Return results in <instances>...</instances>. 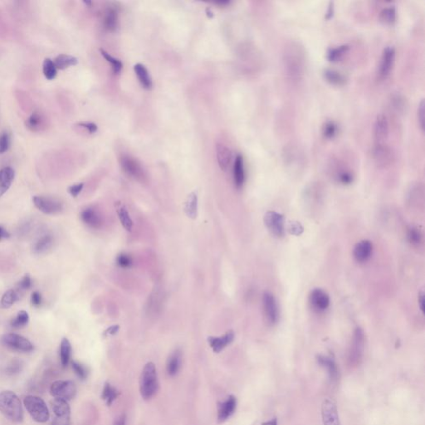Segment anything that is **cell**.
Here are the masks:
<instances>
[{"instance_id":"1","label":"cell","mask_w":425,"mask_h":425,"mask_svg":"<svg viewBox=\"0 0 425 425\" xmlns=\"http://www.w3.org/2000/svg\"><path fill=\"white\" fill-rule=\"evenodd\" d=\"M283 66L287 77L292 82H298L305 74V55L303 47L298 43H292L285 48L283 53Z\"/></svg>"},{"instance_id":"2","label":"cell","mask_w":425,"mask_h":425,"mask_svg":"<svg viewBox=\"0 0 425 425\" xmlns=\"http://www.w3.org/2000/svg\"><path fill=\"white\" fill-rule=\"evenodd\" d=\"M0 412L12 422L20 423L24 420L21 401L13 391L0 392Z\"/></svg>"},{"instance_id":"3","label":"cell","mask_w":425,"mask_h":425,"mask_svg":"<svg viewBox=\"0 0 425 425\" xmlns=\"http://www.w3.org/2000/svg\"><path fill=\"white\" fill-rule=\"evenodd\" d=\"M159 380L156 367L154 363L148 362L144 367L140 378V392L145 400H149L157 393Z\"/></svg>"},{"instance_id":"4","label":"cell","mask_w":425,"mask_h":425,"mask_svg":"<svg viewBox=\"0 0 425 425\" xmlns=\"http://www.w3.org/2000/svg\"><path fill=\"white\" fill-rule=\"evenodd\" d=\"M24 406L31 417L38 423H45L50 417L49 410L43 399L37 396L30 395L24 398Z\"/></svg>"},{"instance_id":"5","label":"cell","mask_w":425,"mask_h":425,"mask_svg":"<svg viewBox=\"0 0 425 425\" xmlns=\"http://www.w3.org/2000/svg\"><path fill=\"white\" fill-rule=\"evenodd\" d=\"M364 347V334L362 328H356L347 356V364L351 369L360 365L363 357Z\"/></svg>"},{"instance_id":"6","label":"cell","mask_w":425,"mask_h":425,"mask_svg":"<svg viewBox=\"0 0 425 425\" xmlns=\"http://www.w3.org/2000/svg\"><path fill=\"white\" fill-rule=\"evenodd\" d=\"M51 395L53 398L69 401L77 394V387L71 380H57L50 387Z\"/></svg>"},{"instance_id":"7","label":"cell","mask_w":425,"mask_h":425,"mask_svg":"<svg viewBox=\"0 0 425 425\" xmlns=\"http://www.w3.org/2000/svg\"><path fill=\"white\" fill-rule=\"evenodd\" d=\"M32 201L35 206L47 215H57L63 210V204L55 198L37 195L33 197Z\"/></svg>"},{"instance_id":"8","label":"cell","mask_w":425,"mask_h":425,"mask_svg":"<svg viewBox=\"0 0 425 425\" xmlns=\"http://www.w3.org/2000/svg\"><path fill=\"white\" fill-rule=\"evenodd\" d=\"M263 221L267 229L273 236L276 238H282L284 236L286 228H285L284 217L281 213L276 211H268L266 212Z\"/></svg>"},{"instance_id":"9","label":"cell","mask_w":425,"mask_h":425,"mask_svg":"<svg viewBox=\"0 0 425 425\" xmlns=\"http://www.w3.org/2000/svg\"><path fill=\"white\" fill-rule=\"evenodd\" d=\"M263 314L269 325H275L279 320V308L276 298L271 292H264L263 295Z\"/></svg>"},{"instance_id":"10","label":"cell","mask_w":425,"mask_h":425,"mask_svg":"<svg viewBox=\"0 0 425 425\" xmlns=\"http://www.w3.org/2000/svg\"><path fill=\"white\" fill-rule=\"evenodd\" d=\"M52 409L55 418L51 425H70L71 409L67 401L55 398L52 403Z\"/></svg>"},{"instance_id":"11","label":"cell","mask_w":425,"mask_h":425,"mask_svg":"<svg viewBox=\"0 0 425 425\" xmlns=\"http://www.w3.org/2000/svg\"><path fill=\"white\" fill-rule=\"evenodd\" d=\"M2 342L8 348L21 352H31L34 349L30 340L15 333H8L3 335Z\"/></svg>"},{"instance_id":"12","label":"cell","mask_w":425,"mask_h":425,"mask_svg":"<svg viewBox=\"0 0 425 425\" xmlns=\"http://www.w3.org/2000/svg\"><path fill=\"white\" fill-rule=\"evenodd\" d=\"M322 418L323 425H341L337 405L332 398H326L322 403Z\"/></svg>"},{"instance_id":"13","label":"cell","mask_w":425,"mask_h":425,"mask_svg":"<svg viewBox=\"0 0 425 425\" xmlns=\"http://www.w3.org/2000/svg\"><path fill=\"white\" fill-rule=\"evenodd\" d=\"M390 125L387 117L385 114H379L375 119L374 125L375 145H384L388 140Z\"/></svg>"},{"instance_id":"14","label":"cell","mask_w":425,"mask_h":425,"mask_svg":"<svg viewBox=\"0 0 425 425\" xmlns=\"http://www.w3.org/2000/svg\"><path fill=\"white\" fill-rule=\"evenodd\" d=\"M395 56V52L393 47H386L383 51L379 72H378L380 79H386L389 77L391 69L393 67Z\"/></svg>"},{"instance_id":"15","label":"cell","mask_w":425,"mask_h":425,"mask_svg":"<svg viewBox=\"0 0 425 425\" xmlns=\"http://www.w3.org/2000/svg\"><path fill=\"white\" fill-rule=\"evenodd\" d=\"M121 165L122 166L123 170H125V172L133 178L140 181H143L145 180V172L143 169L136 159L125 155L121 157Z\"/></svg>"},{"instance_id":"16","label":"cell","mask_w":425,"mask_h":425,"mask_svg":"<svg viewBox=\"0 0 425 425\" xmlns=\"http://www.w3.org/2000/svg\"><path fill=\"white\" fill-rule=\"evenodd\" d=\"M317 362L321 366L323 367L327 372L331 382L336 383L340 378V372L335 359L330 356L319 355L317 356Z\"/></svg>"},{"instance_id":"17","label":"cell","mask_w":425,"mask_h":425,"mask_svg":"<svg viewBox=\"0 0 425 425\" xmlns=\"http://www.w3.org/2000/svg\"><path fill=\"white\" fill-rule=\"evenodd\" d=\"M309 300L312 308L319 312L325 311L329 307V295L325 291L320 288H316L311 291Z\"/></svg>"},{"instance_id":"18","label":"cell","mask_w":425,"mask_h":425,"mask_svg":"<svg viewBox=\"0 0 425 425\" xmlns=\"http://www.w3.org/2000/svg\"><path fill=\"white\" fill-rule=\"evenodd\" d=\"M373 252V244L369 240L364 239L356 243L354 247V258L358 263H364L369 260Z\"/></svg>"},{"instance_id":"19","label":"cell","mask_w":425,"mask_h":425,"mask_svg":"<svg viewBox=\"0 0 425 425\" xmlns=\"http://www.w3.org/2000/svg\"><path fill=\"white\" fill-rule=\"evenodd\" d=\"M81 219L91 229H99L102 225V218L98 211L93 207H88L81 212Z\"/></svg>"},{"instance_id":"20","label":"cell","mask_w":425,"mask_h":425,"mask_svg":"<svg viewBox=\"0 0 425 425\" xmlns=\"http://www.w3.org/2000/svg\"><path fill=\"white\" fill-rule=\"evenodd\" d=\"M234 339V332L233 331H229L220 337L210 336V337L208 338V342H209V345L212 348V351H214L215 353H219L228 345H230L233 342Z\"/></svg>"},{"instance_id":"21","label":"cell","mask_w":425,"mask_h":425,"mask_svg":"<svg viewBox=\"0 0 425 425\" xmlns=\"http://www.w3.org/2000/svg\"><path fill=\"white\" fill-rule=\"evenodd\" d=\"M237 400L233 395L229 396L227 400L219 403L218 408V420L219 423H223L234 415L236 409Z\"/></svg>"},{"instance_id":"22","label":"cell","mask_w":425,"mask_h":425,"mask_svg":"<svg viewBox=\"0 0 425 425\" xmlns=\"http://www.w3.org/2000/svg\"><path fill=\"white\" fill-rule=\"evenodd\" d=\"M14 177L15 172L13 168L4 167L0 170V198L10 189Z\"/></svg>"},{"instance_id":"23","label":"cell","mask_w":425,"mask_h":425,"mask_svg":"<svg viewBox=\"0 0 425 425\" xmlns=\"http://www.w3.org/2000/svg\"><path fill=\"white\" fill-rule=\"evenodd\" d=\"M391 153L392 152H391V149L389 148L386 144L375 145L374 151H373V154H374L375 161L379 165H383V166H385L391 162V157H392Z\"/></svg>"},{"instance_id":"24","label":"cell","mask_w":425,"mask_h":425,"mask_svg":"<svg viewBox=\"0 0 425 425\" xmlns=\"http://www.w3.org/2000/svg\"><path fill=\"white\" fill-rule=\"evenodd\" d=\"M217 159H218V165H219L221 170H227L231 163L232 159H233V153H232L231 150L223 144H218L217 145Z\"/></svg>"},{"instance_id":"25","label":"cell","mask_w":425,"mask_h":425,"mask_svg":"<svg viewBox=\"0 0 425 425\" xmlns=\"http://www.w3.org/2000/svg\"><path fill=\"white\" fill-rule=\"evenodd\" d=\"M245 170L243 159L241 155H238L234 161V179L237 188H241L245 182Z\"/></svg>"},{"instance_id":"26","label":"cell","mask_w":425,"mask_h":425,"mask_svg":"<svg viewBox=\"0 0 425 425\" xmlns=\"http://www.w3.org/2000/svg\"><path fill=\"white\" fill-rule=\"evenodd\" d=\"M25 125L32 132H37L45 127V118L39 112H34L27 119Z\"/></svg>"},{"instance_id":"27","label":"cell","mask_w":425,"mask_h":425,"mask_svg":"<svg viewBox=\"0 0 425 425\" xmlns=\"http://www.w3.org/2000/svg\"><path fill=\"white\" fill-rule=\"evenodd\" d=\"M181 352L179 350L170 354L166 363V370L170 376H175L181 368Z\"/></svg>"},{"instance_id":"28","label":"cell","mask_w":425,"mask_h":425,"mask_svg":"<svg viewBox=\"0 0 425 425\" xmlns=\"http://www.w3.org/2000/svg\"><path fill=\"white\" fill-rule=\"evenodd\" d=\"M53 63L56 66L57 70H66L70 66H76L78 63L77 58L67 55V54H59L53 60Z\"/></svg>"},{"instance_id":"29","label":"cell","mask_w":425,"mask_h":425,"mask_svg":"<svg viewBox=\"0 0 425 425\" xmlns=\"http://www.w3.org/2000/svg\"><path fill=\"white\" fill-rule=\"evenodd\" d=\"M59 354H60L61 364L64 368H66L69 364L71 356H72V345L68 339L63 338L61 340Z\"/></svg>"},{"instance_id":"30","label":"cell","mask_w":425,"mask_h":425,"mask_svg":"<svg viewBox=\"0 0 425 425\" xmlns=\"http://www.w3.org/2000/svg\"><path fill=\"white\" fill-rule=\"evenodd\" d=\"M184 211L189 218L194 219L198 215V197L195 193H191L186 200Z\"/></svg>"},{"instance_id":"31","label":"cell","mask_w":425,"mask_h":425,"mask_svg":"<svg viewBox=\"0 0 425 425\" xmlns=\"http://www.w3.org/2000/svg\"><path fill=\"white\" fill-rule=\"evenodd\" d=\"M134 70H135L136 76L138 77L139 81L141 83V85L143 86L144 88H146V89L152 88V79H151L148 71L146 70V67L142 64H136L134 66Z\"/></svg>"},{"instance_id":"32","label":"cell","mask_w":425,"mask_h":425,"mask_svg":"<svg viewBox=\"0 0 425 425\" xmlns=\"http://www.w3.org/2000/svg\"><path fill=\"white\" fill-rule=\"evenodd\" d=\"M53 239L51 235H43L35 243L34 247H33L35 253H37V254L44 253L48 250L50 249L53 246Z\"/></svg>"},{"instance_id":"33","label":"cell","mask_w":425,"mask_h":425,"mask_svg":"<svg viewBox=\"0 0 425 425\" xmlns=\"http://www.w3.org/2000/svg\"><path fill=\"white\" fill-rule=\"evenodd\" d=\"M19 300V293L17 290L9 289L3 294L1 299V306L4 309L10 308L13 304Z\"/></svg>"},{"instance_id":"34","label":"cell","mask_w":425,"mask_h":425,"mask_svg":"<svg viewBox=\"0 0 425 425\" xmlns=\"http://www.w3.org/2000/svg\"><path fill=\"white\" fill-rule=\"evenodd\" d=\"M119 394L117 389L113 387L110 383L106 382L104 385L101 397L106 401V404L108 406H111L113 404V402L117 399Z\"/></svg>"},{"instance_id":"35","label":"cell","mask_w":425,"mask_h":425,"mask_svg":"<svg viewBox=\"0 0 425 425\" xmlns=\"http://www.w3.org/2000/svg\"><path fill=\"white\" fill-rule=\"evenodd\" d=\"M117 215L119 218L120 222L121 225L125 228L127 231H131L133 227V221L130 218V214L124 205H121L117 209Z\"/></svg>"},{"instance_id":"36","label":"cell","mask_w":425,"mask_h":425,"mask_svg":"<svg viewBox=\"0 0 425 425\" xmlns=\"http://www.w3.org/2000/svg\"><path fill=\"white\" fill-rule=\"evenodd\" d=\"M324 77L327 82L334 85H342L345 82V78L341 73L335 70L327 69L324 71Z\"/></svg>"},{"instance_id":"37","label":"cell","mask_w":425,"mask_h":425,"mask_svg":"<svg viewBox=\"0 0 425 425\" xmlns=\"http://www.w3.org/2000/svg\"><path fill=\"white\" fill-rule=\"evenodd\" d=\"M43 72L46 79L53 80L57 76V68L51 59H45L43 61Z\"/></svg>"},{"instance_id":"38","label":"cell","mask_w":425,"mask_h":425,"mask_svg":"<svg viewBox=\"0 0 425 425\" xmlns=\"http://www.w3.org/2000/svg\"><path fill=\"white\" fill-rule=\"evenodd\" d=\"M117 13L113 8L107 9L104 19V25L110 31H114L117 28Z\"/></svg>"},{"instance_id":"39","label":"cell","mask_w":425,"mask_h":425,"mask_svg":"<svg viewBox=\"0 0 425 425\" xmlns=\"http://www.w3.org/2000/svg\"><path fill=\"white\" fill-rule=\"evenodd\" d=\"M349 49L348 45L339 46L337 48H332L327 53V59L331 61H336L341 59V57L345 54Z\"/></svg>"},{"instance_id":"40","label":"cell","mask_w":425,"mask_h":425,"mask_svg":"<svg viewBox=\"0 0 425 425\" xmlns=\"http://www.w3.org/2000/svg\"><path fill=\"white\" fill-rule=\"evenodd\" d=\"M29 320H30V316H29L28 312L25 311H20L19 313L17 314L16 317L12 320L11 326L13 328L19 329V328L25 327L28 324Z\"/></svg>"},{"instance_id":"41","label":"cell","mask_w":425,"mask_h":425,"mask_svg":"<svg viewBox=\"0 0 425 425\" xmlns=\"http://www.w3.org/2000/svg\"><path fill=\"white\" fill-rule=\"evenodd\" d=\"M380 19L381 21L385 24H392L395 21L396 9L394 7H388L381 11L380 13Z\"/></svg>"},{"instance_id":"42","label":"cell","mask_w":425,"mask_h":425,"mask_svg":"<svg viewBox=\"0 0 425 425\" xmlns=\"http://www.w3.org/2000/svg\"><path fill=\"white\" fill-rule=\"evenodd\" d=\"M407 235H408L407 237H408L409 243L413 245H419L422 241V233L416 227L409 228Z\"/></svg>"},{"instance_id":"43","label":"cell","mask_w":425,"mask_h":425,"mask_svg":"<svg viewBox=\"0 0 425 425\" xmlns=\"http://www.w3.org/2000/svg\"><path fill=\"white\" fill-rule=\"evenodd\" d=\"M322 132L325 137L328 139L334 138L338 133V126L333 121H327L323 126Z\"/></svg>"},{"instance_id":"44","label":"cell","mask_w":425,"mask_h":425,"mask_svg":"<svg viewBox=\"0 0 425 425\" xmlns=\"http://www.w3.org/2000/svg\"><path fill=\"white\" fill-rule=\"evenodd\" d=\"M100 51H101V55L105 58L106 61L112 64V68H113L115 73H118L122 68L123 65L121 61L111 56L109 53H106V51L103 50V49H101Z\"/></svg>"},{"instance_id":"45","label":"cell","mask_w":425,"mask_h":425,"mask_svg":"<svg viewBox=\"0 0 425 425\" xmlns=\"http://www.w3.org/2000/svg\"><path fill=\"white\" fill-rule=\"evenodd\" d=\"M10 146V135L7 131H3L0 135V154H3L8 152Z\"/></svg>"},{"instance_id":"46","label":"cell","mask_w":425,"mask_h":425,"mask_svg":"<svg viewBox=\"0 0 425 425\" xmlns=\"http://www.w3.org/2000/svg\"><path fill=\"white\" fill-rule=\"evenodd\" d=\"M337 180L340 181V183L347 185L350 183H352L353 181V176L350 171L346 170H340L337 172Z\"/></svg>"},{"instance_id":"47","label":"cell","mask_w":425,"mask_h":425,"mask_svg":"<svg viewBox=\"0 0 425 425\" xmlns=\"http://www.w3.org/2000/svg\"><path fill=\"white\" fill-rule=\"evenodd\" d=\"M72 369L74 370L75 374L81 379V380H85L86 378L88 377V369H86L85 366H83V364L79 362H72Z\"/></svg>"},{"instance_id":"48","label":"cell","mask_w":425,"mask_h":425,"mask_svg":"<svg viewBox=\"0 0 425 425\" xmlns=\"http://www.w3.org/2000/svg\"><path fill=\"white\" fill-rule=\"evenodd\" d=\"M117 263L121 268H130V266L132 265V258L130 255L125 254V253H121L117 256Z\"/></svg>"},{"instance_id":"49","label":"cell","mask_w":425,"mask_h":425,"mask_svg":"<svg viewBox=\"0 0 425 425\" xmlns=\"http://www.w3.org/2000/svg\"><path fill=\"white\" fill-rule=\"evenodd\" d=\"M425 101L422 100L419 104L417 110L418 122L423 131L425 130Z\"/></svg>"},{"instance_id":"50","label":"cell","mask_w":425,"mask_h":425,"mask_svg":"<svg viewBox=\"0 0 425 425\" xmlns=\"http://www.w3.org/2000/svg\"><path fill=\"white\" fill-rule=\"evenodd\" d=\"M287 229H288L290 234L296 235V236H299L300 234H303V227L299 222H296V221L290 222L288 223V226H287Z\"/></svg>"},{"instance_id":"51","label":"cell","mask_w":425,"mask_h":425,"mask_svg":"<svg viewBox=\"0 0 425 425\" xmlns=\"http://www.w3.org/2000/svg\"><path fill=\"white\" fill-rule=\"evenodd\" d=\"M19 289L20 291H26L32 287V281L29 275H25L19 283Z\"/></svg>"},{"instance_id":"52","label":"cell","mask_w":425,"mask_h":425,"mask_svg":"<svg viewBox=\"0 0 425 425\" xmlns=\"http://www.w3.org/2000/svg\"><path fill=\"white\" fill-rule=\"evenodd\" d=\"M21 363L19 361H14L8 365V368H7V373L8 375H11L18 374L21 371Z\"/></svg>"},{"instance_id":"53","label":"cell","mask_w":425,"mask_h":425,"mask_svg":"<svg viewBox=\"0 0 425 425\" xmlns=\"http://www.w3.org/2000/svg\"><path fill=\"white\" fill-rule=\"evenodd\" d=\"M31 301H32V305H34L35 307H39L42 305L43 303V298L40 292L35 291L32 292L31 296Z\"/></svg>"},{"instance_id":"54","label":"cell","mask_w":425,"mask_h":425,"mask_svg":"<svg viewBox=\"0 0 425 425\" xmlns=\"http://www.w3.org/2000/svg\"><path fill=\"white\" fill-rule=\"evenodd\" d=\"M83 189V183H77V184H74V185L71 186L68 188V192H69V194L72 195V197L78 196L79 195L80 193L82 192Z\"/></svg>"},{"instance_id":"55","label":"cell","mask_w":425,"mask_h":425,"mask_svg":"<svg viewBox=\"0 0 425 425\" xmlns=\"http://www.w3.org/2000/svg\"><path fill=\"white\" fill-rule=\"evenodd\" d=\"M78 125L81 126V127L87 129L88 132L90 133V134L96 132V131H97V129H98L97 125L96 124H94V123H79Z\"/></svg>"},{"instance_id":"56","label":"cell","mask_w":425,"mask_h":425,"mask_svg":"<svg viewBox=\"0 0 425 425\" xmlns=\"http://www.w3.org/2000/svg\"><path fill=\"white\" fill-rule=\"evenodd\" d=\"M119 326L118 325H115V326H112V327H110L109 328H107V329L104 332V335L106 336V335H113L117 333L118 331H119Z\"/></svg>"},{"instance_id":"57","label":"cell","mask_w":425,"mask_h":425,"mask_svg":"<svg viewBox=\"0 0 425 425\" xmlns=\"http://www.w3.org/2000/svg\"><path fill=\"white\" fill-rule=\"evenodd\" d=\"M425 292H420L419 294V298H418V303H419V306L423 313H425Z\"/></svg>"},{"instance_id":"58","label":"cell","mask_w":425,"mask_h":425,"mask_svg":"<svg viewBox=\"0 0 425 425\" xmlns=\"http://www.w3.org/2000/svg\"><path fill=\"white\" fill-rule=\"evenodd\" d=\"M126 425V415H120L119 417H117L114 421L113 425Z\"/></svg>"},{"instance_id":"59","label":"cell","mask_w":425,"mask_h":425,"mask_svg":"<svg viewBox=\"0 0 425 425\" xmlns=\"http://www.w3.org/2000/svg\"><path fill=\"white\" fill-rule=\"evenodd\" d=\"M10 237V234L5 229L0 227V240L3 239H8Z\"/></svg>"},{"instance_id":"60","label":"cell","mask_w":425,"mask_h":425,"mask_svg":"<svg viewBox=\"0 0 425 425\" xmlns=\"http://www.w3.org/2000/svg\"><path fill=\"white\" fill-rule=\"evenodd\" d=\"M262 425H277V420H276V418H273V419H271V420L267 421V422L263 423Z\"/></svg>"},{"instance_id":"61","label":"cell","mask_w":425,"mask_h":425,"mask_svg":"<svg viewBox=\"0 0 425 425\" xmlns=\"http://www.w3.org/2000/svg\"><path fill=\"white\" fill-rule=\"evenodd\" d=\"M83 3H85V4H87L88 6H90L91 4V2H87V1H84Z\"/></svg>"}]
</instances>
